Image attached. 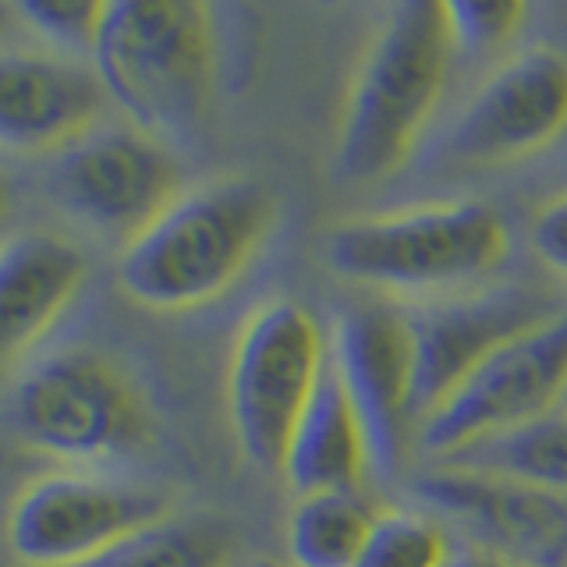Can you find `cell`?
<instances>
[{"instance_id": "obj_20", "label": "cell", "mask_w": 567, "mask_h": 567, "mask_svg": "<svg viewBox=\"0 0 567 567\" xmlns=\"http://www.w3.org/2000/svg\"><path fill=\"white\" fill-rule=\"evenodd\" d=\"M447 532L415 511H383L359 557V567H447Z\"/></svg>"}, {"instance_id": "obj_13", "label": "cell", "mask_w": 567, "mask_h": 567, "mask_svg": "<svg viewBox=\"0 0 567 567\" xmlns=\"http://www.w3.org/2000/svg\"><path fill=\"white\" fill-rule=\"evenodd\" d=\"M543 301L525 291H496L483 298L447 301L408 316L415 341V415L433 412L468 372L507 344L511 337L543 323Z\"/></svg>"}, {"instance_id": "obj_10", "label": "cell", "mask_w": 567, "mask_h": 567, "mask_svg": "<svg viewBox=\"0 0 567 567\" xmlns=\"http://www.w3.org/2000/svg\"><path fill=\"white\" fill-rule=\"evenodd\" d=\"M567 132V53L532 47L514 53L478 85L443 135L451 167H504L549 150Z\"/></svg>"}, {"instance_id": "obj_8", "label": "cell", "mask_w": 567, "mask_h": 567, "mask_svg": "<svg viewBox=\"0 0 567 567\" xmlns=\"http://www.w3.org/2000/svg\"><path fill=\"white\" fill-rule=\"evenodd\" d=\"M167 518L159 493L117 478L53 472L18 493L8 546L25 567H85L135 532Z\"/></svg>"}, {"instance_id": "obj_16", "label": "cell", "mask_w": 567, "mask_h": 567, "mask_svg": "<svg viewBox=\"0 0 567 567\" xmlns=\"http://www.w3.org/2000/svg\"><path fill=\"white\" fill-rule=\"evenodd\" d=\"M85 277V256L61 238L18 235L8 241L0 256V327L11 359L58 323Z\"/></svg>"}, {"instance_id": "obj_12", "label": "cell", "mask_w": 567, "mask_h": 567, "mask_svg": "<svg viewBox=\"0 0 567 567\" xmlns=\"http://www.w3.org/2000/svg\"><path fill=\"white\" fill-rule=\"evenodd\" d=\"M103 82L53 50H8L0 61V138L14 153H61L96 132Z\"/></svg>"}, {"instance_id": "obj_15", "label": "cell", "mask_w": 567, "mask_h": 567, "mask_svg": "<svg viewBox=\"0 0 567 567\" xmlns=\"http://www.w3.org/2000/svg\"><path fill=\"white\" fill-rule=\"evenodd\" d=\"M372 468L369 436L333 354L284 451L280 475L298 496L351 493Z\"/></svg>"}, {"instance_id": "obj_11", "label": "cell", "mask_w": 567, "mask_h": 567, "mask_svg": "<svg viewBox=\"0 0 567 567\" xmlns=\"http://www.w3.org/2000/svg\"><path fill=\"white\" fill-rule=\"evenodd\" d=\"M333 362L362 415L372 472L394 478L404 457L408 419L415 415L412 323L390 306L348 309L337 323Z\"/></svg>"}, {"instance_id": "obj_19", "label": "cell", "mask_w": 567, "mask_h": 567, "mask_svg": "<svg viewBox=\"0 0 567 567\" xmlns=\"http://www.w3.org/2000/svg\"><path fill=\"white\" fill-rule=\"evenodd\" d=\"M85 567H230V543L206 522H156Z\"/></svg>"}, {"instance_id": "obj_18", "label": "cell", "mask_w": 567, "mask_h": 567, "mask_svg": "<svg viewBox=\"0 0 567 567\" xmlns=\"http://www.w3.org/2000/svg\"><path fill=\"white\" fill-rule=\"evenodd\" d=\"M457 465L567 496V408H554L525 425L475 443L457 454Z\"/></svg>"}, {"instance_id": "obj_14", "label": "cell", "mask_w": 567, "mask_h": 567, "mask_svg": "<svg viewBox=\"0 0 567 567\" xmlns=\"http://www.w3.org/2000/svg\"><path fill=\"white\" fill-rule=\"evenodd\" d=\"M419 496L468 522L536 567H567V496L511 483L472 468H443L419 478Z\"/></svg>"}, {"instance_id": "obj_23", "label": "cell", "mask_w": 567, "mask_h": 567, "mask_svg": "<svg viewBox=\"0 0 567 567\" xmlns=\"http://www.w3.org/2000/svg\"><path fill=\"white\" fill-rule=\"evenodd\" d=\"M532 248L554 274L567 277V192L554 195L532 217Z\"/></svg>"}, {"instance_id": "obj_17", "label": "cell", "mask_w": 567, "mask_h": 567, "mask_svg": "<svg viewBox=\"0 0 567 567\" xmlns=\"http://www.w3.org/2000/svg\"><path fill=\"white\" fill-rule=\"evenodd\" d=\"M377 518L359 489L298 496L284 536L291 567H359Z\"/></svg>"}, {"instance_id": "obj_2", "label": "cell", "mask_w": 567, "mask_h": 567, "mask_svg": "<svg viewBox=\"0 0 567 567\" xmlns=\"http://www.w3.org/2000/svg\"><path fill=\"white\" fill-rule=\"evenodd\" d=\"M93 71L132 128L199 138L217 89L213 11L195 0H106Z\"/></svg>"}, {"instance_id": "obj_4", "label": "cell", "mask_w": 567, "mask_h": 567, "mask_svg": "<svg viewBox=\"0 0 567 567\" xmlns=\"http://www.w3.org/2000/svg\"><path fill=\"white\" fill-rule=\"evenodd\" d=\"M11 425L29 451L103 465L138 454L153 436L146 398L96 351H58L32 362L11 394Z\"/></svg>"}, {"instance_id": "obj_21", "label": "cell", "mask_w": 567, "mask_h": 567, "mask_svg": "<svg viewBox=\"0 0 567 567\" xmlns=\"http://www.w3.org/2000/svg\"><path fill=\"white\" fill-rule=\"evenodd\" d=\"M14 11L53 53L61 58L89 53L93 58L106 0L103 4H93V0H18Z\"/></svg>"}, {"instance_id": "obj_24", "label": "cell", "mask_w": 567, "mask_h": 567, "mask_svg": "<svg viewBox=\"0 0 567 567\" xmlns=\"http://www.w3.org/2000/svg\"><path fill=\"white\" fill-rule=\"evenodd\" d=\"M447 567H536V564H522L501 554H483V549H468V554H454Z\"/></svg>"}, {"instance_id": "obj_5", "label": "cell", "mask_w": 567, "mask_h": 567, "mask_svg": "<svg viewBox=\"0 0 567 567\" xmlns=\"http://www.w3.org/2000/svg\"><path fill=\"white\" fill-rule=\"evenodd\" d=\"M507 256L504 217L486 203H433L359 217L330 230L327 262L372 288H443L483 277Z\"/></svg>"}, {"instance_id": "obj_1", "label": "cell", "mask_w": 567, "mask_h": 567, "mask_svg": "<svg viewBox=\"0 0 567 567\" xmlns=\"http://www.w3.org/2000/svg\"><path fill=\"white\" fill-rule=\"evenodd\" d=\"M454 35L443 0H408L390 8L354 68L333 171L348 185L394 174L433 117L454 61Z\"/></svg>"}, {"instance_id": "obj_22", "label": "cell", "mask_w": 567, "mask_h": 567, "mask_svg": "<svg viewBox=\"0 0 567 567\" xmlns=\"http://www.w3.org/2000/svg\"><path fill=\"white\" fill-rule=\"evenodd\" d=\"M528 8L522 0H454L447 4V22L457 53L496 50L522 29Z\"/></svg>"}, {"instance_id": "obj_25", "label": "cell", "mask_w": 567, "mask_h": 567, "mask_svg": "<svg viewBox=\"0 0 567 567\" xmlns=\"http://www.w3.org/2000/svg\"><path fill=\"white\" fill-rule=\"evenodd\" d=\"M560 408H567V394H564V404H560Z\"/></svg>"}, {"instance_id": "obj_6", "label": "cell", "mask_w": 567, "mask_h": 567, "mask_svg": "<svg viewBox=\"0 0 567 567\" xmlns=\"http://www.w3.org/2000/svg\"><path fill=\"white\" fill-rule=\"evenodd\" d=\"M327 362L323 330L298 301L274 298L245 319L227 362V415L245 461L280 472Z\"/></svg>"}, {"instance_id": "obj_3", "label": "cell", "mask_w": 567, "mask_h": 567, "mask_svg": "<svg viewBox=\"0 0 567 567\" xmlns=\"http://www.w3.org/2000/svg\"><path fill=\"white\" fill-rule=\"evenodd\" d=\"M274 224V199L259 182L227 177L177 199L124 245L121 291L153 312H188L238 284Z\"/></svg>"}, {"instance_id": "obj_9", "label": "cell", "mask_w": 567, "mask_h": 567, "mask_svg": "<svg viewBox=\"0 0 567 567\" xmlns=\"http://www.w3.org/2000/svg\"><path fill=\"white\" fill-rule=\"evenodd\" d=\"M182 188L164 142L138 128H100L53 156L50 195L71 217L117 235L138 238Z\"/></svg>"}, {"instance_id": "obj_7", "label": "cell", "mask_w": 567, "mask_h": 567, "mask_svg": "<svg viewBox=\"0 0 567 567\" xmlns=\"http://www.w3.org/2000/svg\"><path fill=\"white\" fill-rule=\"evenodd\" d=\"M567 394V312L511 337L443 404L419 422L430 454H465L475 443L525 425L564 404Z\"/></svg>"}]
</instances>
